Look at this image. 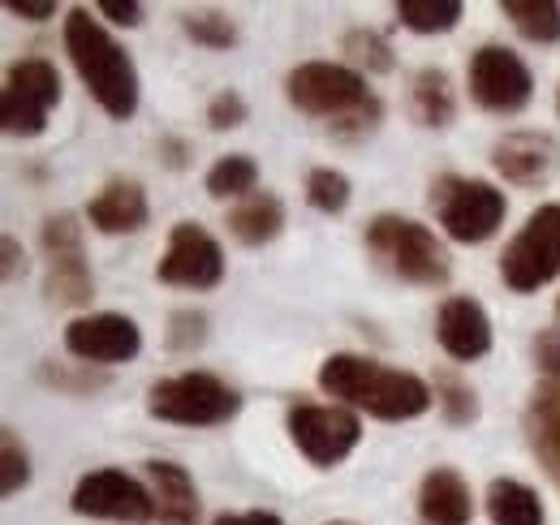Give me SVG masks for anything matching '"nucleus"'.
<instances>
[{
	"label": "nucleus",
	"mask_w": 560,
	"mask_h": 525,
	"mask_svg": "<svg viewBox=\"0 0 560 525\" xmlns=\"http://www.w3.org/2000/svg\"><path fill=\"white\" fill-rule=\"evenodd\" d=\"M284 100L302 117L337 126V121L353 117L358 108H366L375 100V91L346 61H302L284 73Z\"/></svg>",
	"instance_id": "423d86ee"
},
{
	"label": "nucleus",
	"mask_w": 560,
	"mask_h": 525,
	"mask_svg": "<svg viewBox=\"0 0 560 525\" xmlns=\"http://www.w3.org/2000/svg\"><path fill=\"white\" fill-rule=\"evenodd\" d=\"M61 35H66L70 66L82 78L86 95L113 121H130L139 113V100H142L139 69L130 61V52L113 39V31L100 18H91V9H70Z\"/></svg>",
	"instance_id": "f03ea898"
},
{
	"label": "nucleus",
	"mask_w": 560,
	"mask_h": 525,
	"mask_svg": "<svg viewBox=\"0 0 560 525\" xmlns=\"http://www.w3.org/2000/svg\"><path fill=\"white\" fill-rule=\"evenodd\" d=\"M522 427H526V444H530L535 460L544 465V474L557 482L560 491V388L539 384L526 400Z\"/></svg>",
	"instance_id": "aec40b11"
},
{
	"label": "nucleus",
	"mask_w": 560,
	"mask_h": 525,
	"mask_svg": "<svg viewBox=\"0 0 560 525\" xmlns=\"http://www.w3.org/2000/svg\"><path fill=\"white\" fill-rule=\"evenodd\" d=\"M155 280L168 289H195L211 293L224 280V250L203 224L195 220H177L168 229V246L155 262Z\"/></svg>",
	"instance_id": "ddd939ff"
},
{
	"label": "nucleus",
	"mask_w": 560,
	"mask_h": 525,
	"mask_svg": "<svg viewBox=\"0 0 560 525\" xmlns=\"http://www.w3.org/2000/svg\"><path fill=\"white\" fill-rule=\"evenodd\" d=\"M39 380H44L48 388L70 393V396H91L108 384L95 366H82V362H44V366H39Z\"/></svg>",
	"instance_id": "2f4dec72"
},
{
	"label": "nucleus",
	"mask_w": 560,
	"mask_h": 525,
	"mask_svg": "<svg viewBox=\"0 0 560 525\" xmlns=\"http://www.w3.org/2000/svg\"><path fill=\"white\" fill-rule=\"evenodd\" d=\"M147 413L155 422L190 427V431L224 427L242 413V393L211 371H182V375H164L147 388Z\"/></svg>",
	"instance_id": "39448f33"
},
{
	"label": "nucleus",
	"mask_w": 560,
	"mask_h": 525,
	"mask_svg": "<svg viewBox=\"0 0 560 525\" xmlns=\"http://www.w3.org/2000/svg\"><path fill=\"white\" fill-rule=\"evenodd\" d=\"M86 224L104 237H130L151 224V198L135 177H113L100 195L86 202Z\"/></svg>",
	"instance_id": "f3484780"
},
{
	"label": "nucleus",
	"mask_w": 560,
	"mask_h": 525,
	"mask_svg": "<svg viewBox=\"0 0 560 525\" xmlns=\"http://www.w3.org/2000/svg\"><path fill=\"white\" fill-rule=\"evenodd\" d=\"M427 207L435 215V224L444 229L448 242L457 246H483L500 233L504 215H509V198L495 182L483 177H462V173H444L431 182Z\"/></svg>",
	"instance_id": "20e7f679"
},
{
	"label": "nucleus",
	"mask_w": 560,
	"mask_h": 525,
	"mask_svg": "<svg viewBox=\"0 0 560 525\" xmlns=\"http://www.w3.org/2000/svg\"><path fill=\"white\" fill-rule=\"evenodd\" d=\"M419 517L427 525H470L475 522V491L453 465L427 469L419 482Z\"/></svg>",
	"instance_id": "6ab92c4d"
},
{
	"label": "nucleus",
	"mask_w": 560,
	"mask_h": 525,
	"mask_svg": "<svg viewBox=\"0 0 560 525\" xmlns=\"http://www.w3.org/2000/svg\"><path fill=\"white\" fill-rule=\"evenodd\" d=\"M362 246L380 271H388L393 280L415 284V289H444L453 276V259H448L444 242L422 220L397 215V211H380L366 224Z\"/></svg>",
	"instance_id": "7ed1b4c3"
},
{
	"label": "nucleus",
	"mask_w": 560,
	"mask_h": 525,
	"mask_svg": "<svg viewBox=\"0 0 560 525\" xmlns=\"http://www.w3.org/2000/svg\"><path fill=\"white\" fill-rule=\"evenodd\" d=\"M211 525H284L277 513H268V509H250V513H220Z\"/></svg>",
	"instance_id": "a19ab883"
},
{
	"label": "nucleus",
	"mask_w": 560,
	"mask_h": 525,
	"mask_svg": "<svg viewBox=\"0 0 560 525\" xmlns=\"http://www.w3.org/2000/svg\"><path fill=\"white\" fill-rule=\"evenodd\" d=\"M224 229H229V237L237 246L259 250V246L277 242L280 233H284V202L272 190H255L250 198H242V202L229 207Z\"/></svg>",
	"instance_id": "4be33fe9"
},
{
	"label": "nucleus",
	"mask_w": 560,
	"mask_h": 525,
	"mask_svg": "<svg viewBox=\"0 0 560 525\" xmlns=\"http://www.w3.org/2000/svg\"><path fill=\"white\" fill-rule=\"evenodd\" d=\"M203 121H208V130H215V133L242 130V126L250 121V104H246V95H242V91L224 86V91H215V95L208 100V113H203Z\"/></svg>",
	"instance_id": "72a5a7b5"
},
{
	"label": "nucleus",
	"mask_w": 560,
	"mask_h": 525,
	"mask_svg": "<svg viewBox=\"0 0 560 525\" xmlns=\"http://www.w3.org/2000/svg\"><path fill=\"white\" fill-rule=\"evenodd\" d=\"M0 276H4V284H18L26 276V250H22V242L13 233L0 237Z\"/></svg>",
	"instance_id": "e433bc0d"
},
{
	"label": "nucleus",
	"mask_w": 560,
	"mask_h": 525,
	"mask_svg": "<svg viewBox=\"0 0 560 525\" xmlns=\"http://www.w3.org/2000/svg\"><path fill=\"white\" fill-rule=\"evenodd\" d=\"M315 384L337 405H350L353 413H366V418H380V422H410V418H422L435 405V393L422 375L384 366V362H375L366 353H350V349L328 353L319 362Z\"/></svg>",
	"instance_id": "f257e3e1"
},
{
	"label": "nucleus",
	"mask_w": 560,
	"mask_h": 525,
	"mask_svg": "<svg viewBox=\"0 0 560 525\" xmlns=\"http://www.w3.org/2000/svg\"><path fill=\"white\" fill-rule=\"evenodd\" d=\"M500 18H509V26L539 44V48H552L560 44V4L557 0H500Z\"/></svg>",
	"instance_id": "b1692460"
},
{
	"label": "nucleus",
	"mask_w": 560,
	"mask_h": 525,
	"mask_svg": "<svg viewBox=\"0 0 560 525\" xmlns=\"http://www.w3.org/2000/svg\"><path fill=\"white\" fill-rule=\"evenodd\" d=\"M466 86H470V100L491 117H517L535 100V73L504 44H483L470 52Z\"/></svg>",
	"instance_id": "9b49d317"
},
{
	"label": "nucleus",
	"mask_w": 560,
	"mask_h": 525,
	"mask_svg": "<svg viewBox=\"0 0 560 525\" xmlns=\"http://www.w3.org/2000/svg\"><path fill=\"white\" fill-rule=\"evenodd\" d=\"M491 168L517 190H539L560 173V142L544 130L504 133L491 142Z\"/></svg>",
	"instance_id": "2eb2a0df"
},
{
	"label": "nucleus",
	"mask_w": 560,
	"mask_h": 525,
	"mask_svg": "<svg viewBox=\"0 0 560 525\" xmlns=\"http://www.w3.org/2000/svg\"><path fill=\"white\" fill-rule=\"evenodd\" d=\"M435 340H440V349L453 362H479V358H488L491 345H495L488 306L479 298H470V293L444 298L440 311H435Z\"/></svg>",
	"instance_id": "dca6fc26"
},
{
	"label": "nucleus",
	"mask_w": 560,
	"mask_h": 525,
	"mask_svg": "<svg viewBox=\"0 0 560 525\" xmlns=\"http://www.w3.org/2000/svg\"><path fill=\"white\" fill-rule=\"evenodd\" d=\"M203 190H208L215 202H242L259 190V160L246 155V151H233V155H220L203 177Z\"/></svg>",
	"instance_id": "393cba45"
},
{
	"label": "nucleus",
	"mask_w": 560,
	"mask_h": 525,
	"mask_svg": "<svg viewBox=\"0 0 560 525\" xmlns=\"http://www.w3.org/2000/svg\"><path fill=\"white\" fill-rule=\"evenodd\" d=\"M535 353V371H539V384H552L560 388V328H544L530 345Z\"/></svg>",
	"instance_id": "c9c22d12"
},
{
	"label": "nucleus",
	"mask_w": 560,
	"mask_h": 525,
	"mask_svg": "<svg viewBox=\"0 0 560 525\" xmlns=\"http://www.w3.org/2000/svg\"><path fill=\"white\" fill-rule=\"evenodd\" d=\"M406 108H410L415 126H422V130H448V126L457 121V91H453L448 69L422 66L419 73L410 78Z\"/></svg>",
	"instance_id": "412c9836"
},
{
	"label": "nucleus",
	"mask_w": 560,
	"mask_h": 525,
	"mask_svg": "<svg viewBox=\"0 0 560 525\" xmlns=\"http://www.w3.org/2000/svg\"><path fill=\"white\" fill-rule=\"evenodd\" d=\"M557 319H560V298H557Z\"/></svg>",
	"instance_id": "c03bdc74"
},
{
	"label": "nucleus",
	"mask_w": 560,
	"mask_h": 525,
	"mask_svg": "<svg viewBox=\"0 0 560 525\" xmlns=\"http://www.w3.org/2000/svg\"><path fill=\"white\" fill-rule=\"evenodd\" d=\"M70 509L91 522L151 525L155 522V495L151 487L126 469H91L73 482Z\"/></svg>",
	"instance_id": "f8f14e48"
},
{
	"label": "nucleus",
	"mask_w": 560,
	"mask_h": 525,
	"mask_svg": "<svg viewBox=\"0 0 560 525\" xmlns=\"http://www.w3.org/2000/svg\"><path fill=\"white\" fill-rule=\"evenodd\" d=\"M66 353L82 366L108 371L121 362H135L142 353V328L121 311H95L66 324Z\"/></svg>",
	"instance_id": "4468645a"
},
{
	"label": "nucleus",
	"mask_w": 560,
	"mask_h": 525,
	"mask_svg": "<svg viewBox=\"0 0 560 525\" xmlns=\"http://www.w3.org/2000/svg\"><path fill=\"white\" fill-rule=\"evenodd\" d=\"M500 284L517 298L539 293L560 276V202H539L500 255Z\"/></svg>",
	"instance_id": "6e6552de"
},
{
	"label": "nucleus",
	"mask_w": 560,
	"mask_h": 525,
	"mask_svg": "<svg viewBox=\"0 0 560 525\" xmlns=\"http://www.w3.org/2000/svg\"><path fill=\"white\" fill-rule=\"evenodd\" d=\"M155 151H160V160H164L168 168H186V164H190V142H186V138L164 133V138L155 142Z\"/></svg>",
	"instance_id": "ea45409f"
},
{
	"label": "nucleus",
	"mask_w": 560,
	"mask_h": 525,
	"mask_svg": "<svg viewBox=\"0 0 560 525\" xmlns=\"http://www.w3.org/2000/svg\"><path fill=\"white\" fill-rule=\"evenodd\" d=\"M483 504H488L491 525H548V509L539 491L522 478H491Z\"/></svg>",
	"instance_id": "5701e85b"
},
{
	"label": "nucleus",
	"mask_w": 560,
	"mask_h": 525,
	"mask_svg": "<svg viewBox=\"0 0 560 525\" xmlns=\"http://www.w3.org/2000/svg\"><path fill=\"white\" fill-rule=\"evenodd\" d=\"M302 190H306V202H311L319 215H341L353 198V182L341 168L319 164V168L306 173V186H302Z\"/></svg>",
	"instance_id": "c756f323"
},
{
	"label": "nucleus",
	"mask_w": 560,
	"mask_h": 525,
	"mask_svg": "<svg viewBox=\"0 0 560 525\" xmlns=\"http://www.w3.org/2000/svg\"><path fill=\"white\" fill-rule=\"evenodd\" d=\"M341 52H346V66L358 69L362 78H375V73H393L397 69L393 44L375 26H350L341 35Z\"/></svg>",
	"instance_id": "a878e982"
},
{
	"label": "nucleus",
	"mask_w": 560,
	"mask_h": 525,
	"mask_svg": "<svg viewBox=\"0 0 560 525\" xmlns=\"http://www.w3.org/2000/svg\"><path fill=\"white\" fill-rule=\"evenodd\" d=\"M203 340H208V315L203 311L186 306V311L168 315V328H164V349L168 353H195Z\"/></svg>",
	"instance_id": "473e14b6"
},
{
	"label": "nucleus",
	"mask_w": 560,
	"mask_h": 525,
	"mask_svg": "<svg viewBox=\"0 0 560 525\" xmlns=\"http://www.w3.org/2000/svg\"><path fill=\"white\" fill-rule=\"evenodd\" d=\"M557 117H560V86H557Z\"/></svg>",
	"instance_id": "37998d69"
},
{
	"label": "nucleus",
	"mask_w": 560,
	"mask_h": 525,
	"mask_svg": "<svg viewBox=\"0 0 560 525\" xmlns=\"http://www.w3.org/2000/svg\"><path fill=\"white\" fill-rule=\"evenodd\" d=\"M431 393H435V409H440V418L448 427H475L479 422V393L462 375L440 371L435 384H431Z\"/></svg>",
	"instance_id": "c85d7f7f"
},
{
	"label": "nucleus",
	"mask_w": 560,
	"mask_h": 525,
	"mask_svg": "<svg viewBox=\"0 0 560 525\" xmlns=\"http://www.w3.org/2000/svg\"><path fill=\"white\" fill-rule=\"evenodd\" d=\"M284 431L293 448L311 460L315 469H337L341 460L362 444V418L350 405H319V400H298L284 413Z\"/></svg>",
	"instance_id": "9d476101"
},
{
	"label": "nucleus",
	"mask_w": 560,
	"mask_h": 525,
	"mask_svg": "<svg viewBox=\"0 0 560 525\" xmlns=\"http://www.w3.org/2000/svg\"><path fill=\"white\" fill-rule=\"evenodd\" d=\"M384 126V100L375 95L366 108H358L353 117H346V121H337V126H328V133L332 138H341V142H362V138H371V133Z\"/></svg>",
	"instance_id": "f704fd0d"
},
{
	"label": "nucleus",
	"mask_w": 560,
	"mask_h": 525,
	"mask_svg": "<svg viewBox=\"0 0 560 525\" xmlns=\"http://www.w3.org/2000/svg\"><path fill=\"white\" fill-rule=\"evenodd\" d=\"M324 525H358V522H324Z\"/></svg>",
	"instance_id": "79ce46f5"
},
{
	"label": "nucleus",
	"mask_w": 560,
	"mask_h": 525,
	"mask_svg": "<svg viewBox=\"0 0 560 525\" xmlns=\"http://www.w3.org/2000/svg\"><path fill=\"white\" fill-rule=\"evenodd\" d=\"M39 246H44V293H48V306H57V311L91 306L95 271H91V259H86L82 220L73 211L48 215L44 229H39Z\"/></svg>",
	"instance_id": "0eeeda50"
},
{
	"label": "nucleus",
	"mask_w": 560,
	"mask_h": 525,
	"mask_svg": "<svg viewBox=\"0 0 560 525\" xmlns=\"http://www.w3.org/2000/svg\"><path fill=\"white\" fill-rule=\"evenodd\" d=\"M147 487L155 495V522L160 525H199L203 522V500L186 465L168 457H151L147 465Z\"/></svg>",
	"instance_id": "a211bd4d"
},
{
	"label": "nucleus",
	"mask_w": 560,
	"mask_h": 525,
	"mask_svg": "<svg viewBox=\"0 0 560 525\" xmlns=\"http://www.w3.org/2000/svg\"><path fill=\"white\" fill-rule=\"evenodd\" d=\"M31 453H26V444L18 440V431L13 427H0V495L4 500H13L18 491H26L31 487Z\"/></svg>",
	"instance_id": "7c9ffc66"
},
{
	"label": "nucleus",
	"mask_w": 560,
	"mask_h": 525,
	"mask_svg": "<svg viewBox=\"0 0 560 525\" xmlns=\"http://www.w3.org/2000/svg\"><path fill=\"white\" fill-rule=\"evenodd\" d=\"M4 13L22 18V22H48V18H57V0H4Z\"/></svg>",
	"instance_id": "4c0bfd02"
},
{
	"label": "nucleus",
	"mask_w": 560,
	"mask_h": 525,
	"mask_svg": "<svg viewBox=\"0 0 560 525\" xmlns=\"http://www.w3.org/2000/svg\"><path fill=\"white\" fill-rule=\"evenodd\" d=\"M61 73L44 57L13 61L0 86V126L13 138H39L48 130V117L61 108Z\"/></svg>",
	"instance_id": "1a4fd4ad"
},
{
	"label": "nucleus",
	"mask_w": 560,
	"mask_h": 525,
	"mask_svg": "<svg viewBox=\"0 0 560 525\" xmlns=\"http://www.w3.org/2000/svg\"><path fill=\"white\" fill-rule=\"evenodd\" d=\"M100 13L108 18V22H117V26H142V9L139 0H100Z\"/></svg>",
	"instance_id": "58836bf2"
},
{
	"label": "nucleus",
	"mask_w": 560,
	"mask_h": 525,
	"mask_svg": "<svg viewBox=\"0 0 560 525\" xmlns=\"http://www.w3.org/2000/svg\"><path fill=\"white\" fill-rule=\"evenodd\" d=\"M177 26H182V35H186L190 44H199V48H208V52H229V48H237V39H242L237 22H233L224 9H182V13H177Z\"/></svg>",
	"instance_id": "bb28decb"
},
{
	"label": "nucleus",
	"mask_w": 560,
	"mask_h": 525,
	"mask_svg": "<svg viewBox=\"0 0 560 525\" xmlns=\"http://www.w3.org/2000/svg\"><path fill=\"white\" fill-rule=\"evenodd\" d=\"M393 13L415 35H444L466 18V4L462 0H397Z\"/></svg>",
	"instance_id": "cd10ccee"
}]
</instances>
